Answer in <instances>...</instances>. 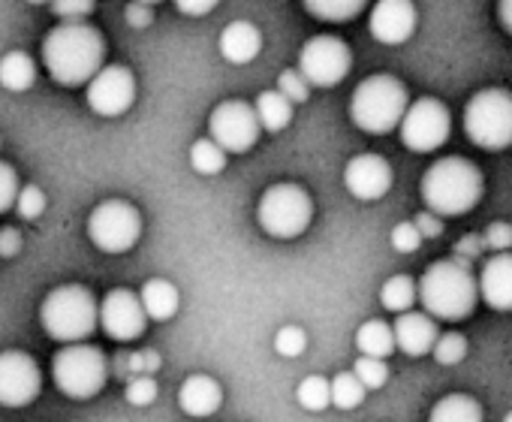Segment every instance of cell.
I'll return each instance as SVG.
<instances>
[{
	"mask_svg": "<svg viewBox=\"0 0 512 422\" xmlns=\"http://www.w3.org/2000/svg\"><path fill=\"white\" fill-rule=\"evenodd\" d=\"M103 58L106 40L85 22H64L43 40V64L49 76L67 88L88 85L103 70Z\"/></svg>",
	"mask_w": 512,
	"mask_h": 422,
	"instance_id": "1",
	"label": "cell"
},
{
	"mask_svg": "<svg viewBox=\"0 0 512 422\" xmlns=\"http://www.w3.org/2000/svg\"><path fill=\"white\" fill-rule=\"evenodd\" d=\"M422 202L437 218H461L482 202L485 178L467 157L449 154L431 163L419 181Z\"/></svg>",
	"mask_w": 512,
	"mask_h": 422,
	"instance_id": "2",
	"label": "cell"
},
{
	"mask_svg": "<svg viewBox=\"0 0 512 422\" xmlns=\"http://www.w3.org/2000/svg\"><path fill=\"white\" fill-rule=\"evenodd\" d=\"M416 293L425 314L431 320H446V323L467 320L479 305V287L473 272L455 260L431 263L416 281Z\"/></svg>",
	"mask_w": 512,
	"mask_h": 422,
	"instance_id": "3",
	"label": "cell"
},
{
	"mask_svg": "<svg viewBox=\"0 0 512 422\" xmlns=\"http://www.w3.org/2000/svg\"><path fill=\"white\" fill-rule=\"evenodd\" d=\"M407 106H410V94L404 82L389 73H377L356 85L350 100V118L359 130L371 136H386L401 124Z\"/></svg>",
	"mask_w": 512,
	"mask_h": 422,
	"instance_id": "4",
	"label": "cell"
},
{
	"mask_svg": "<svg viewBox=\"0 0 512 422\" xmlns=\"http://www.w3.org/2000/svg\"><path fill=\"white\" fill-rule=\"evenodd\" d=\"M40 320L49 338L64 344H85V338L97 329V296L82 284L55 287L43 299Z\"/></svg>",
	"mask_w": 512,
	"mask_h": 422,
	"instance_id": "5",
	"label": "cell"
},
{
	"mask_svg": "<svg viewBox=\"0 0 512 422\" xmlns=\"http://www.w3.org/2000/svg\"><path fill=\"white\" fill-rule=\"evenodd\" d=\"M464 133L482 151L512 145V91L482 88L464 106Z\"/></svg>",
	"mask_w": 512,
	"mask_h": 422,
	"instance_id": "6",
	"label": "cell"
},
{
	"mask_svg": "<svg viewBox=\"0 0 512 422\" xmlns=\"http://www.w3.org/2000/svg\"><path fill=\"white\" fill-rule=\"evenodd\" d=\"M256 221L272 239H299L314 221V202L299 184H272L256 205Z\"/></svg>",
	"mask_w": 512,
	"mask_h": 422,
	"instance_id": "7",
	"label": "cell"
},
{
	"mask_svg": "<svg viewBox=\"0 0 512 422\" xmlns=\"http://www.w3.org/2000/svg\"><path fill=\"white\" fill-rule=\"evenodd\" d=\"M52 377L67 398H94L109 377L106 353L94 344H67L52 359Z\"/></svg>",
	"mask_w": 512,
	"mask_h": 422,
	"instance_id": "8",
	"label": "cell"
},
{
	"mask_svg": "<svg viewBox=\"0 0 512 422\" xmlns=\"http://www.w3.org/2000/svg\"><path fill=\"white\" fill-rule=\"evenodd\" d=\"M142 236V215L124 199L100 202L88 218V239L103 254H127Z\"/></svg>",
	"mask_w": 512,
	"mask_h": 422,
	"instance_id": "9",
	"label": "cell"
},
{
	"mask_svg": "<svg viewBox=\"0 0 512 422\" xmlns=\"http://www.w3.org/2000/svg\"><path fill=\"white\" fill-rule=\"evenodd\" d=\"M401 142L413 154H431L437 151L449 133H452V115L449 106L437 97H419L407 106L401 118Z\"/></svg>",
	"mask_w": 512,
	"mask_h": 422,
	"instance_id": "10",
	"label": "cell"
},
{
	"mask_svg": "<svg viewBox=\"0 0 512 422\" xmlns=\"http://www.w3.org/2000/svg\"><path fill=\"white\" fill-rule=\"evenodd\" d=\"M353 70V52L341 37L320 34L302 46L299 73L311 88H335Z\"/></svg>",
	"mask_w": 512,
	"mask_h": 422,
	"instance_id": "11",
	"label": "cell"
},
{
	"mask_svg": "<svg viewBox=\"0 0 512 422\" xmlns=\"http://www.w3.org/2000/svg\"><path fill=\"white\" fill-rule=\"evenodd\" d=\"M208 139L223 151V154H244L250 151L256 142H260V121H256V112L250 103L244 100H226L220 106H214L211 118H208Z\"/></svg>",
	"mask_w": 512,
	"mask_h": 422,
	"instance_id": "12",
	"label": "cell"
},
{
	"mask_svg": "<svg viewBox=\"0 0 512 422\" xmlns=\"http://www.w3.org/2000/svg\"><path fill=\"white\" fill-rule=\"evenodd\" d=\"M43 389V374L34 356L22 350L0 353V404L4 407H25L37 401Z\"/></svg>",
	"mask_w": 512,
	"mask_h": 422,
	"instance_id": "13",
	"label": "cell"
},
{
	"mask_svg": "<svg viewBox=\"0 0 512 422\" xmlns=\"http://www.w3.org/2000/svg\"><path fill=\"white\" fill-rule=\"evenodd\" d=\"M85 88L91 112L103 118H118L136 103V79L127 67H103Z\"/></svg>",
	"mask_w": 512,
	"mask_h": 422,
	"instance_id": "14",
	"label": "cell"
},
{
	"mask_svg": "<svg viewBox=\"0 0 512 422\" xmlns=\"http://www.w3.org/2000/svg\"><path fill=\"white\" fill-rule=\"evenodd\" d=\"M145 311L133 290H112L97 305V326L115 341H136L145 332Z\"/></svg>",
	"mask_w": 512,
	"mask_h": 422,
	"instance_id": "15",
	"label": "cell"
},
{
	"mask_svg": "<svg viewBox=\"0 0 512 422\" xmlns=\"http://www.w3.org/2000/svg\"><path fill=\"white\" fill-rule=\"evenodd\" d=\"M344 187L362 199V202H374L383 199L392 187V166L386 157L380 154H356L347 166H344Z\"/></svg>",
	"mask_w": 512,
	"mask_h": 422,
	"instance_id": "16",
	"label": "cell"
},
{
	"mask_svg": "<svg viewBox=\"0 0 512 422\" xmlns=\"http://www.w3.org/2000/svg\"><path fill=\"white\" fill-rule=\"evenodd\" d=\"M371 37L383 46H401L416 31V7L410 0H380L368 19Z\"/></svg>",
	"mask_w": 512,
	"mask_h": 422,
	"instance_id": "17",
	"label": "cell"
},
{
	"mask_svg": "<svg viewBox=\"0 0 512 422\" xmlns=\"http://www.w3.org/2000/svg\"><path fill=\"white\" fill-rule=\"evenodd\" d=\"M479 299L494 311H512V254H494L476 278Z\"/></svg>",
	"mask_w": 512,
	"mask_h": 422,
	"instance_id": "18",
	"label": "cell"
},
{
	"mask_svg": "<svg viewBox=\"0 0 512 422\" xmlns=\"http://www.w3.org/2000/svg\"><path fill=\"white\" fill-rule=\"evenodd\" d=\"M392 335H395V350L407 353V356H425L434 350V341L440 338L437 320H431L422 311H407L398 314L392 323Z\"/></svg>",
	"mask_w": 512,
	"mask_h": 422,
	"instance_id": "19",
	"label": "cell"
},
{
	"mask_svg": "<svg viewBox=\"0 0 512 422\" xmlns=\"http://www.w3.org/2000/svg\"><path fill=\"white\" fill-rule=\"evenodd\" d=\"M178 404L187 416H211L223 404V389L214 377L208 374H190L181 383Z\"/></svg>",
	"mask_w": 512,
	"mask_h": 422,
	"instance_id": "20",
	"label": "cell"
},
{
	"mask_svg": "<svg viewBox=\"0 0 512 422\" xmlns=\"http://www.w3.org/2000/svg\"><path fill=\"white\" fill-rule=\"evenodd\" d=\"M263 49V34L250 22H232L220 34V55L229 64H250Z\"/></svg>",
	"mask_w": 512,
	"mask_h": 422,
	"instance_id": "21",
	"label": "cell"
},
{
	"mask_svg": "<svg viewBox=\"0 0 512 422\" xmlns=\"http://www.w3.org/2000/svg\"><path fill=\"white\" fill-rule=\"evenodd\" d=\"M139 296V305L145 311V320H154V323H166L178 314V305H181V296H178V287L166 278H151L142 284V290L136 293Z\"/></svg>",
	"mask_w": 512,
	"mask_h": 422,
	"instance_id": "22",
	"label": "cell"
},
{
	"mask_svg": "<svg viewBox=\"0 0 512 422\" xmlns=\"http://www.w3.org/2000/svg\"><path fill=\"white\" fill-rule=\"evenodd\" d=\"M428 422H485V413H482V404L473 395L452 392V395H443L431 407Z\"/></svg>",
	"mask_w": 512,
	"mask_h": 422,
	"instance_id": "23",
	"label": "cell"
},
{
	"mask_svg": "<svg viewBox=\"0 0 512 422\" xmlns=\"http://www.w3.org/2000/svg\"><path fill=\"white\" fill-rule=\"evenodd\" d=\"M356 347L368 359H389L395 353V335L386 320H365L356 329Z\"/></svg>",
	"mask_w": 512,
	"mask_h": 422,
	"instance_id": "24",
	"label": "cell"
},
{
	"mask_svg": "<svg viewBox=\"0 0 512 422\" xmlns=\"http://www.w3.org/2000/svg\"><path fill=\"white\" fill-rule=\"evenodd\" d=\"M37 82V67L31 61V55L25 52H10L0 58V85L13 94H22L28 88H34Z\"/></svg>",
	"mask_w": 512,
	"mask_h": 422,
	"instance_id": "25",
	"label": "cell"
},
{
	"mask_svg": "<svg viewBox=\"0 0 512 422\" xmlns=\"http://www.w3.org/2000/svg\"><path fill=\"white\" fill-rule=\"evenodd\" d=\"M253 112H256V121H260V127L269 130V133H281L293 121V106L278 91H263L260 97H256V103H253Z\"/></svg>",
	"mask_w": 512,
	"mask_h": 422,
	"instance_id": "26",
	"label": "cell"
},
{
	"mask_svg": "<svg viewBox=\"0 0 512 422\" xmlns=\"http://www.w3.org/2000/svg\"><path fill=\"white\" fill-rule=\"evenodd\" d=\"M416 302H419V293H416V281H413L410 275H392V278L380 287V305H383L386 311L407 314Z\"/></svg>",
	"mask_w": 512,
	"mask_h": 422,
	"instance_id": "27",
	"label": "cell"
},
{
	"mask_svg": "<svg viewBox=\"0 0 512 422\" xmlns=\"http://www.w3.org/2000/svg\"><path fill=\"white\" fill-rule=\"evenodd\" d=\"M305 13H311L320 22L344 25L353 22L359 13H365V0H308Z\"/></svg>",
	"mask_w": 512,
	"mask_h": 422,
	"instance_id": "28",
	"label": "cell"
},
{
	"mask_svg": "<svg viewBox=\"0 0 512 422\" xmlns=\"http://www.w3.org/2000/svg\"><path fill=\"white\" fill-rule=\"evenodd\" d=\"M329 392H332V404L341 410H356L365 401V386L356 380L353 371H341L329 380Z\"/></svg>",
	"mask_w": 512,
	"mask_h": 422,
	"instance_id": "29",
	"label": "cell"
},
{
	"mask_svg": "<svg viewBox=\"0 0 512 422\" xmlns=\"http://www.w3.org/2000/svg\"><path fill=\"white\" fill-rule=\"evenodd\" d=\"M190 166L199 175H217L226 169V154L211 142V139H196L190 148Z\"/></svg>",
	"mask_w": 512,
	"mask_h": 422,
	"instance_id": "30",
	"label": "cell"
},
{
	"mask_svg": "<svg viewBox=\"0 0 512 422\" xmlns=\"http://www.w3.org/2000/svg\"><path fill=\"white\" fill-rule=\"evenodd\" d=\"M296 398H299V404H302L305 410H314V413L326 410V407L332 404L329 380H326V377H320V374L305 377V380L299 383V389H296Z\"/></svg>",
	"mask_w": 512,
	"mask_h": 422,
	"instance_id": "31",
	"label": "cell"
},
{
	"mask_svg": "<svg viewBox=\"0 0 512 422\" xmlns=\"http://www.w3.org/2000/svg\"><path fill=\"white\" fill-rule=\"evenodd\" d=\"M434 359L440 365H461L467 356V338L461 332H446L434 341Z\"/></svg>",
	"mask_w": 512,
	"mask_h": 422,
	"instance_id": "32",
	"label": "cell"
},
{
	"mask_svg": "<svg viewBox=\"0 0 512 422\" xmlns=\"http://www.w3.org/2000/svg\"><path fill=\"white\" fill-rule=\"evenodd\" d=\"M353 374H356V380L365 386V392H371V389H383V386H386V380H389V365H386L383 359H368V356H362V359H356Z\"/></svg>",
	"mask_w": 512,
	"mask_h": 422,
	"instance_id": "33",
	"label": "cell"
},
{
	"mask_svg": "<svg viewBox=\"0 0 512 422\" xmlns=\"http://www.w3.org/2000/svg\"><path fill=\"white\" fill-rule=\"evenodd\" d=\"M25 221H37L43 211H46V193L37 187V184H28V187H19V196H16V205H13Z\"/></svg>",
	"mask_w": 512,
	"mask_h": 422,
	"instance_id": "34",
	"label": "cell"
},
{
	"mask_svg": "<svg viewBox=\"0 0 512 422\" xmlns=\"http://www.w3.org/2000/svg\"><path fill=\"white\" fill-rule=\"evenodd\" d=\"M278 94H281L290 106H293V103H308L311 85L302 79L299 70H284V73L278 76Z\"/></svg>",
	"mask_w": 512,
	"mask_h": 422,
	"instance_id": "35",
	"label": "cell"
},
{
	"mask_svg": "<svg viewBox=\"0 0 512 422\" xmlns=\"http://www.w3.org/2000/svg\"><path fill=\"white\" fill-rule=\"evenodd\" d=\"M305 347H308V335H305V329H299V326H284V329L275 335V350H278V356H284V359L302 356Z\"/></svg>",
	"mask_w": 512,
	"mask_h": 422,
	"instance_id": "36",
	"label": "cell"
},
{
	"mask_svg": "<svg viewBox=\"0 0 512 422\" xmlns=\"http://www.w3.org/2000/svg\"><path fill=\"white\" fill-rule=\"evenodd\" d=\"M124 398H127L133 407H148V404H154V401H157V383H154V377H148V374L133 377V380L127 383V389H124Z\"/></svg>",
	"mask_w": 512,
	"mask_h": 422,
	"instance_id": "37",
	"label": "cell"
},
{
	"mask_svg": "<svg viewBox=\"0 0 512 422\" xmlns=\"http://www.w3.org/2000/svg\"><path fill=\"white\" fill-rule=\"evenodd\" d=\"M479 239H482V248H488L494 254H512V224L494 221V224H488V230Z\"/></svg>",
	"mask_w": 512,
	"mask_h": 422,
	"instance_id": "38",
	"label": "cell"
},
{
	"mask_svg": "<svg viewBox=\"0 0 512 422\" xmlns=\"http://www.w3.org/2000/svg\"><path fill=\"white\" fill-rule=\"evenodd\" d=\"M16 196H19V175L10 163L0 160V215L16 205Z\"/></svg>",
	"mask_w": 512,
	"mask_h": 422,
	"instance_id": "39",
	"label": "cell"
},
{
	"mask_svg": "<svg viewBox=\"0 0 512 422\" xmlns=\"http://www.w3.org/2000/svg\"><path fill=\"white\" fill-rule=\"evenodd\" d=\"M389 242H392V248H395L398 254H416V251L422 248V236H419V230L413 227V221L398 224V227L392 230Z\"/></svg>",
	"mask_w": 512,
	"mask_h": 422,
	"instance_id": "40",
	"label": "cell"
},
{
	"mask_svg": "<svg viewBox=\"0 0 512 422\" xmlns=\"http://www.w3.org/2000/svg\"><path fill=\"white\" fill-rule=\"evenodd\" d=\"M52 13L64 22H79L94 13V4L91 0H58V4H52Z\"/></svg>",
	"mask_w": 512,
	"mask_h": 422,
	"instance_id": "41",
	"label": "cell"
},
{
	"mask_svg": "<svg viewBox=\"0 0 512 422\" xmlns=\"http://www.w3.org/2000/svg\"><path fill=\"white\" fill-rule=\"evenodd\" d=\"M479 254H482V239H479L476 233H467V236L455 245V257H452V260L470 269V263H473Z\"/></svg>",
	"mask_w": 512,
	"mask_h": 422,
	"instance_id": "42",
	"label": "cell"
},
{
	"mask_svg": "<svg viewBox=\"0 0 512 422\" xmlns=\"http://www.w3.org/2000/svg\"><path fill=\"white\" fill-rule=\"evenodd\" d=\"M413 227L419 230L422 242H425V239H437V236H443V221H440L437 215H431V211H422V215H416Z\"/></svg>",
	"mask_w": 512,
	"mask_h": 422,
	"instance_id": "43",
	"label": "cell"
},
{
	"mask_svg": "<svg viewBox=\"0 0 512 422\" xmlns=\"http://www.w3.org/2000/svg\"><path fill=\"white\" fill-rule=\"evenodd\" d=\"M22 251V233L16 227H4L0 230V257L10 260Z\"/></svg>",
	"mask_w": 512,
	"mask_h": 422,
	"instance_id": "44",
	"label": "cell"
},
{
	"mask_svg": "<svg viewBox=\"0 0 512 422\" xmlns=\"http://www.w3.org/2000/svg\"><path fill=\"white\" fill-rule=\"evenodd\" d=\"M151 19H154V7L151 4H130L127 7V22L133 28H148Z\"/></svg>",
	"mask_w": 512,
	"mask_h": 422,
	"instance_id": "45",
	"label": "cell"
},
{
	"mask_svg": "<svg viewBox=\"0 0 512 422\" xmlns=\"http://www.w3.org/2000/svg\"><path fill=\"white\" fill-rule=\"evenodd\" d=\"M175 10L184 16H208L214 10V0H178Z\"/></svg>",
	"mask_w": 512,
	"mask_h": 422,
	"instance_id": "46",
	"label": "cell"
},
{
	"mask_svg": "<svg viewBox=\"0 0 512 422\" xmlns=\"http://www.w3.org/2000/svg\"><path fill=\"white\" fill-rule=\"evenodd\" d=\"M497 19H500L503 31L512 37V0H500V4H497Z\"/></svg>",
	"mask_w": 512,
	"mask_h": 422,
	"instance_id": "47",
	"label": "cell"
},
{
	"mask_svg": "<svg viewBox=\"0 0 512 422\" xmlns=\"http://www.w3.org/2000/svg\"><path fill=\"white\" fill-rule=\"evenodd\" d=\"M503 422H512V410H509V413L503 416Z\"/></svg>",
	"mask_w": 512,
	"mask_h": 422,
	"instance_id": "48",
	"label": "cell"
}]
</instances>
